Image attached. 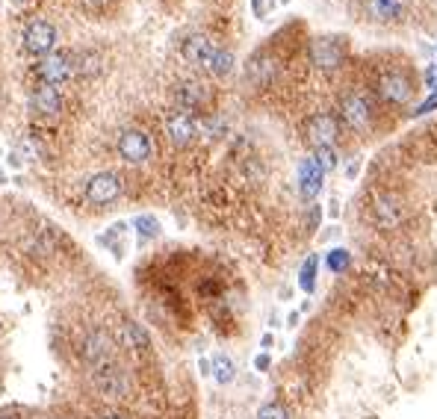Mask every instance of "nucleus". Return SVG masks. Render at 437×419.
<instances>
[{"label": "nucleus", "mask_w": 437, "mask_h": 419, "mask_svg": "<svg viewBox=\"0 0 437 419\" xmlns=\"http://www.w3.org/2000/svg\"><path fill=\"white\" fill-rule=\"evenodd\" d=\"M151 151H154V145H151L148 133L142 130H124L122 139H119V154L127 160V163H145L151 157Z\"/></svg>", "instance_id": "nucleus-7"}, {"label": "nucleus", "mask_w": 437, "mask_h": 419, "mask_svg": "<svg viewBox=\"0 0 437 419\" xmlns=\"http://www.w3.org/2000/svg\"><path fill=\"white\" fill-rule=\"evenodd\" d=\"M316 272H319V257L310 254L305 260V266H301V272H298V287L305 290V293H313L316 290Z\"/></svg>", "instance_id": "nucleus-22"}, {"label": "nucleus", "mask_w": 437, "mask_h": 419, "mask_svg": "<svg viewBox=\"0 0 437 419\" xmlns=\"http://www.w3.org/2000/svg\"><path fill=\"white\" fill-rule=\"evenodd\" d=\"M98 69H100V65H98V57H95V54H86V57L80 59V65H77V71H80V74H86V77L98 74Z\"/></svg>", "instance_id": "nucleus-27"}, {"label": "nucleus", "mask_w": 437, "mask_h": 419, "mask_svg": "<svg viewBox=\"0 0 437 419\" xmlns=\"http://www.w3.org/2000/svg\"><path fill=\"white\" fill-rule=\"evenodd\" d=\"M245 77H248L251 83H257V86H266V83L275 77V59H269V57H255V59L248 62Z\"/></svg>", "instance_id": "nucleus-17"}, {"label": "nucleus", "mask_w": 437, "mask_h": 419, "mask_svg": "<svg viewBox=\"0 0 437 419\" xmlns=\"http://www.w3.org/2000/svg\"><path fill=\"white\" fill-rule=\"evenodd\" d=\"M296 322H298V313H290V319H287V325H290V328H296Z\"/></svg>", "instance_id": "nucleus-34"}, {"label": "nucleus", "mask_w": 437, "mask_h": 419, "mask_svg": "<svg viewBox=\"0 0 437 419\" xmlns=\"http://www.w3.org/2000/svg\"><path fill=\"white\" fill-rule=\"evenodd\" d=\"M325 183V169L316 163V157H305L298 165V192L305 201H313L319 192H322Z\"/></svg>", "instance_id": "nucleus-5"}, {"label": "nucleus", "mask_w": 437, "mask_h": 419, "mask_svg": "<svg viewBox=\"0 0 437 419\" xmlns=\"http://www.w3.org/2000/svg\"><path fill=\"white\" fill-rule=\"evenodd\" d=\"M133 225H136L139 240H154V237H160V222L154 219V216H139Z\"/></svg>", "instance_id": "nucleus-24"}, {"label": "nucleus", "mask_w": 437, "mask_h": 419, "mask_svg": "<svg viewBox=\"0 0 437 419\" xmlns=\"http://www.w3.org/2000/svg\"><path fill=\"white\" fill-rule=\"evenodd\" d=\"M83 4H86L89 9H104L107 4H112V0H83Z\"/></svg>", "instance_id": "nucleus-31"}, {"label": "nucleus", "mask_w": 437, "mask_h": 419, "mask_svg": "<svg viewBox=\"0 0 437 419\" xmlns=\"http://www.w3.org/2000/svg\"><path fill=\"white\" fill-rule=\"evenodd\" d=\"M95 387L104 396H124L127 393V375H124L122 366H115V363L95 366Z\"/></svg>", "instance_id": "nucleus-8"}, {"label": "nucleus", "mask_w": 437, "mask_h": 419, "mask_svg": "<svg viewBox=\"0 0 437 419\" xmlns=\"http://www.w3.org/2000/svg\"><path fill=\"white\" fill-rule=\"evenodd\" d=\"M0 419H15V416H9V413H0Z\"/></svg>", "instance_id": "nucleus-35"}, {"label": "nucleus", "mask_w": 437, "mask_h": 419, "mask_svg": "<svg viewBox=\"0 0 437 419\" xmlns=\"http://www.w3.org/2000/svg\"><path fill=\"white\" fill-rule=\"evenodd\" d=\"M77 71V65L65 57V54H50L39 62V74L42 80L47 83V86H54V83H65V80H71Z\"/></svg>", "instance_id": "nucleus-9"}, {"label": "nucleus", "mask_w": 437, "mask_h": 419, "mask_svg": "<svg viewBox=\"0 0 437 419\" xmlns=\"http://www.w3.org/2000/svg\"><path fill=\"white\" fill-rule=\"evenodd\" d=\"M207 71L216 74V77H228V74L233 71V54H231V50H222V47H218Z\"/></svg>", "instance_id": "nucleus-23"}, {"label": "nucleus", "mask_w": 437, "mask_h": 419, "mask_svg": "<svg viewBox=\"0 0 437 419\" xmlns=\"http://www.w3.org/2000/svg\"><path fill=\"white\" fill-rule=\"evenodd\" d=\"M216 50H218V47H216L207 36L195 33V36H190L187 42H183L180 54H183V59H187V62L201 65V69H210V62H213V57H216Z\"/></svg>", "instance_id": "nucleus-11"}, {"label": "nucleus", "mask_w": 437, "mask_h": 419, "mask_svg": "<svg viewBox=\"0 0 437 419\" xmlns=\"http://www.w3.org/2000/svg\"><path fill=\"white\" fill-rule=\"evenodd\" d=\"M165 133H169V139L177 148H187L195 139V133H198V122L190 112H172L169 119H165Z\"/></svg>", "instance_id": "nucleus-12"}, {"label": "nucleus", "mask_w": 437, "mask_h": 419, "mask_svg": "<svg viewBox=\"0 0 437 419\" xmlns=\"http://www.w3.org/2000/svg\"><path fill=\"white\" fill-rule=\"evenodd\" d=\"M122 340H124V346H130L133 351H145V348L151 346L148 331H145L139 322H124V328H122Z\"/></svg>", "instance_id": "nucleus-20"}, {"label": "nucleus", "mask_w": 437, "mask_h": 419, "mask_svg": "<svg viewBox=\"0 0 437 419\" xmlns=\"http://www.w3.org/2000/svg\"><path fill=\"white\" fill-rule=\"evenodd\" d=\"M255 419H290V413H287V408H281L278 401H269V405H263L257 411Z\"/></svg>", "instance_id": "nucleus-25"}, {"label": "nucleus", "mask_w": 437, "mask_h": 419, "mask_svg": "<svg viewBox=\"0 0 437 419\" xmlns=\"http://www.w3.org/2000/svg\"><path fill=\"white\" fill-rule=\"evenodd\" d=\"M378 95L384 104H393V107H402V104H408L411 95H414V83L408 74H402V71H390V74H384L378 80Z\"/></svg>", "instance_id": "nucleus-4"}, {"label": "nucleus", "mask_w": 437, "mask_h": 419, "mask_svg": "<svg viewBox=\"0 0 437 419\" xmlns=\"http://www.w3.org/2000/svg\"><path fill=\"white\" fill-rule=\"evenodd\" d=\"M255 370H257V372H266V370H269V355H257V358H255Z\"/></svg>", "instance_id": "nucleus-30"}, {"label": "nucleus", "mask_w": 437, "mask_h": 419, "mask_svg": "<svg viewBox=\"0 0 437 419\" xmlns=\"http://www.w3.org/2000/svg\"><path fill=\"white\" fill-rule=\"evenodd\" d=\"M57 42V30L50 27L47 21H33L24 30V50L27 54H47Z\"/></svg>", "instance_id": "nucleus-10"}, {"label": "nucleus", "mask_w": 437, "mask_h": 419, "mask_svg": "<svg viewBox=\"0 0 437 419\" xmlns=\"http://www.w3.org/2000/svg\"><path fill=\"white\" fill-rule=\"evenodd\" d=\"M30 107L36 110L39 115H57L62 110V98L54 86H47V83H42V86L33 89L30 95Z\"/></svg>", "instance_id": "nucleus-15"}, {"label": "nucleus", "mask_w": 437, "mask_h": 419, "mask_svg": "<svg viewBox=\"0 0 437 419\" xmlns=\"http://www.w3.org/2000/svg\"><path fill=\"white\" fill-rule=\"evenodd\" d=\"M83 358H86L92 366H104L112 363V337L104 331H95L83 343Z\"/></svg>", "instance_id": "nucleus-13"}, {"label": "nucleus", "mask_w": 437, "mask_h": 419, "mask_svg": "<svg viewBox=\"0 0 437 419\" xmlns=\"http://www.w3.org/2000/svg\"><path fill=\"white\" fill-rule=\"evenodd\" d=\"M104 419H124V416H104Z\"/></svg>", "instance_id": "nucleus-36"}, {"label": "nucleus", "mask_w": 437, "mask_h": 419, "mask_svg": "<svg viewBox=\"0 0 437 419\" xmlns=\"http://www.w3.org/2000/svg\"><path fill=\"white\" fill-rule=\"evenodd\" d=\"M15 4H24V0H15Z\"/></svg>", "instance_id": "nucleus-37"}, {"label": "nucleus", "mask_w": 437, "mask_h": 419, "mask_svg": "<svg viewBox=\"0 0 437 419\" xmlns=\"http://www.w3.org/2000/svg\"><path fill=\"white\" fill-rule=\"evenodd\" d=\"M431 110H437V92H429V98L416 110H411V115H429Z\"/></svg>", "instance_id": "nucleus-28"}, {"label": "nucleus", "mask_w": 437, "mask_h": 419, "mask_svg": "<svg viewBox=\"0 0 437 419\" xmlns=\"http://www.w3.org/2000/svg\"><path fill=\"white\" fill-rule=\"evenodd\" d=\"M346 175H349V177H355V175H358V163H351L349 169H346Z\"/></svg>", "instance_id": "nucleus-32"}, {"label": "nucleus", "mask_w": 437, "mask_h": 419, "mask_svg": "<svg viewBox=\"0 0 437 419\" xmlns=\"http://www.w3.org/2000/svg\"><path fill=\"white\" fill-rule=\"evenodd\" d=\"M402 219V204H399V198L393 195H381L375 201V222L378 228H396Z\"/></svg>", "instance_id": "nucleus-16"}, {"label": "nucleus", "mask_w": 437, "mask_h": 419, "mask_svg": "<svg viewBox=\"0 0 437 419\" xmlns=\"http://www.w3.org/2000/svg\"><path fill=\"white\" fill-rule=\"evenodd\" d=\"M343 122L366 136V133H373V104H369L366 95H346L343 98Z\"/></svg>", "instance_id": "nucleus-2"}, {"label": "nucleus", "mask_w": 437, "mask_h": 419, "mask_svg": "<svg viewBox=\"0 0 437 419\" xmlns=\"http://www.w3.org/2000/svg\"><path fill=\"white\" fill-rule=\"evenodd\" d=\"M313 157H316V163L322 165L325 172H331L334 165H337V151H334V148H316V151H313Z\"/></svg>", "instance_id": "nucleus-26"}, {"label": "nucleus", "mask_w": 437, "mask_h": 419, "mask_svg": "<svg viewBox=\"0 0 437 419\" xmlns=\"http://www.w3.org/2000/svg\"><path fill=\"white\" fill-rule=\"evenodd\" d=\"M263 348H272V334H266V337H263V343H260Z\"/></svg>", "instance_id": "nucleus-33"}, {"label": "nucleus", "mask_w": 437, "mask_h": 419, "mask_svg": "<svg viewBox=\"0 0 437 419\" xmlns=\"http://www.w3.org/2000/svg\"><path fill=\"white\" fill-rule=\"evenodd\" d=\"M305 136L313 145V151L316 148H334V145H337V139H340V124H337L334 115L319 112V115H313V119L308 122Z\"/></svg>", "instance_id": "nucleus-3"}, {"label": "nucleus", "mask_w": 437, "mask_h": 419, "mask_svg": "<svg viewBox=\"0 0 437 419\" xmlns=\"http://www.w3.org/2000/svg\"><path fill=\"white\" fill-rule=\"evenodd\" d=\"M175 98H177L180 112H192V110H198V107L207 104V100H210V92H207L204 83L190 80V83H180V86L175 89Z\"/></svg>", "instance_id": "nucleus-14"}, {"label": "nucleus", "mask_w": 437, "mask_h": 419, "mask_svg": "<svg viewBox=\"0 0 437 419\" xmlns=\"http://www.w3.org/2000/svg\"><path fill=\"white\" fill-rule=\"evenodd\" d=\"M119 192H122V180L110 172H100L86 183V198L92 204H112Z\"/></svg>", "instance_id": "nucleus-6"}, {"label": "nucleus", "mask_w": 437, "mask_h": 419, "mask_svg": "<svg viewBox=\"0 0 437 419\" xmlns=\"http://www.w3.org/2000/svg\"><path fill=\"white\" fill-rule=\"evenodd\" d=\"M369 15H373L375 21H396L399 15H402V9H405V4L402 0H369Z\"/></svg>", "instance_id": "nucleus-18"}, {"label": "nucleus", "mask_w": 437, "mask_h": 419, "mask_svg": "<svg viewBox=\"0 0 437 419\" xmlns=\"http://www.w3.org/2000/svg\"><path fill=\"white\" fill-rule=\"evenodd\" d=\"M423 80H426V89H429V92H437V62L429 65L426 74H423Z\"/></svg>", "instance_id": "nucleus-29"}, {"label": "nucleus", "mask_w": 437, "mask_h": 419, "mask_svg": "<svg viewBox=\"0 0 437 419\" xmlns=\"http://www.w3.org/2000/svg\"><path fill=\"white\" fill-rule=\"evenodd\" d=\"M210 375L216 378V384H231L233 378H237V363H233L228 355H213L210 360Z\"/></svg>", "instance_id": "nucleus-19"}, {"label": "nucleus", "mask_w": 437, "mask_h": 419, "mask_svg": "<svg viewBox=\"0 0 437 419\" xmlns=\"http://www.w3.org/2000/svg\"><path fill=\"white\" fill-rule=\"evenodd\" d=\"M343 59H346V45L337 36H319L310 42V62L316 69L334 71L343 65Z\"/></svg>", "instance_id": "nucleus-1"}, {"label": "nucleus", "mask_w": 437, "mask_h": 419, "mask_svg": "<svg viewBox=\"0 0 437 419\" xmlns=\"http://www.w3.org/2000/svg\"><path fill=\"white\" fill-rule=\"evenodd\" d=\"M325 266L334 272V275H343L349 266H351V251L349 248H343V245H337V248H331L328 254H325Z\"/></svg>", "instance_id": "nucleus-21"}]
</instances>
